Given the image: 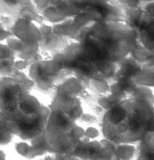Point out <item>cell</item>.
Returning <instances> with one entry per match:
<instances>
[{
  "label": "cell",
  "mask_w": 154,
  "mask_h": 160,
  "mask_svg": "<svg viewBox=\"0 0 154 160\" xmlns=\"http://www.w3.org/2000/svg\"><path fill=\"white\" fill-rule=\"evenodd\" d=\"M1 160H6L5 155H4V153L3 151H1Z\"/></svg>",
  "instance_id": "ffe728a7"
},
{
  "label": "cell",
  "mask_w": 154,
  "mask_h": 160,
  "mask_svg": "<svg viewBox=\"0 0 154 160\" xmlns=\"http://www.w3.org/2000/svg\"><path fill=\"white\" fill-rule=\"evenodd\" d=\"M101 131L114 143L140 142L154 131V107L134 98L121 100L103 115Z\"/></svg>",
  "instance_id": "7a4b0ae2"
},
{
  "label": "cell",
  "mask_w": 154,
  "mask_h": 160,
  "mask_svg": "<svg viewBox=\"0 0 154 160\" xmlns=\"http://www.w3.org/2000/svg\"><path fill=\"white\" fill-rule=\"evenodd\" d=\"M137 160H154V134L148 133L139 142Z\"/></svg>",
  "instance_id": "9c48e42d"
},
{
  "label": "cell",
  "mask_w": 154,
  "mask_h": 160,
  "mask_svg": "<svg viewBox=\"0 0 154 160\" xmlns=\"http://www.w3.org/2000/svg\"><path fill=\"white\" fill-rule=\"evenodd\" d=\"M116 151L121 160H132L137 155V147L132 143H116Z\"/></svg>",
  "instance_id": "7c38bea8"
},
{
  "label": "cell",
  "mask_w": 154,
  "mask_h": 160,
  "mask_svg": "<svg viewBox=\"0 0 154 160\" xmlns=\"http://www.w3.org/2000/svg\"><path fill=\"white\" fill-rule=\"evenodd\" d=\"M138 42L145 49L154 53V18L137 32Z\"/></svg>",
  "instance_id": "ba28073f"
},
{
  "label": "cell",
  "mask_w": 154,
  "mask_h": 160,
  "mask_svg": "<svg viewBox=\"0 0 154 160\" xmlns=\"http://www.w3.org/2000/svg\"><path fill=\"white\" fill-rule=\"evenodd\" d=\"M97 120L98 118L96 115H91V114H85V113H84L78 121H81L83 122H85L86 123H94Z\"/></svg>",
  "instance_id": "ac0fdd59"
},
{
  "label": "cell",
  "mask_w": 154,
  "mask_h": 160,
  "mask_svg": "<svg viewBox=\"0 0 154 160\" xmlns=\"http://www.w3.org/2000/svg\"><path fill=\"white\" fill-rule=\"evenodd\" d=\"M129 98L141 100L154 107V90L149 87L137 85Z\"/></svg>",
  "instance_id": "8fae6325"
},
{
  "label": "cell",
  "mask_w": 154,
  "mask_h": 160,
  "mask_svg": "<svg viewBox=\"0 0 154 160\" xmlns=\"http://www.w3.org/2000/svg\"><path fill=\"white\" fill-rule=\"evenodd\" d=\"M39 30L41 32V40L39 43L40 53H51V55L53 56L67 45L71 43L69 42L70 38L55 35L52 26L41 24Z\"/></svg>",
  "instance_id": "52a82bcc"
},
{
  "label": "cell",
  "mask_w": 154,
  "mask_h": 160,
  "mask_svg": "<svg viewBox=\"0 0 154 160\" xmlns=\"http://www.w3.org/2000/svg\"><path fill=\"white\" fill-rule=\"evenodd\" d=\"M50 108L14 77H1V126L24 140L44 132Z\"/></svg>",
  "instance_id": "6da1fadb"
},
{
  "label": "cell",
  "mask_w": 154,
  "mask_h": 160,
  "mask_svg": "<svg viewBox=\"0 0 154 160\" xmlns=\"http://www.w3.org/2000/svg\"><path fill=\"white\" fill-rule=\"evenodd\" d=\"M110 88L111 84L101 78H92L88 82V90L95 96L108 95L110 93Z\"/></svg>",
  "instance_id": "30bf717a"
},
{
  "label": "cell",
  "mask_w": 154,
  "mask_h": 160,
  "mask_svg": "<svg viewBox=\"0 0 154 160\" xmlns=\"http://www.w3.org/2000/svg\"><path fill=\"white\" fill-rule=\"evenodd\" d=\"M73 155L81 160H121L116 151V143L107 138L100 141L86 138L80 140Z\"/></svg>",
  "instance_id": "277c9868"
},
{
  "label": "cell",
  "mask_w": 154,
  "mask_h": 160,
  "mask_svg": "<svg viewBox=\"0 0 154 160\" xmlns=\"http://www.w3.org/2000/svg\"><path fill=\"white\" fill-rule=\"evenodd\" d=\"M66 113L50 109L44 135L49 153L73 155L78 142L85 138V130Z\"/></svg>",
  "instance_id": "3957f363"
},
{
  "label": "cell",
  "mask_w": 154,
  "mask_h": 160,
  "mask_svg": "<svg viewBox=\"0 0 154 160\" xmlns=\"http://www.w3.org/2000/svg\"><path fill=\"white\" fill-rule=\"evenodd\" d=\"M33 62H31V61H27V60L23 59H18L16 60L14 64V68L17 71H22L23 70L27 69L28 68H30V66L31 65Z\"/></svg>",
  "instance_id": "2e32d148"
},
{
  "label": "cell",
  "mask_w": 154,
  "mask_h": 160,
  "mask_svg": "<svg viewBox=\"0 0 154 160\" xmlns=\"http://www.w3.org/2000/svg\"><path fill=\"white\" fill-rule=\"evenodd\" d=\"M49 108L66 113L75 121H78L84 114L81 98L59 91H55Z\"/></svg>",
  "instance_id": "5b68a950"
},
{
  "label": "cell",
  "mask_w": 154,
  "mask_h": 160,
  "mask_svg": "<svg viewBox=\"0 0 154 160\" xmlns=\"http://www.w3.org/2000/svg\"><path fill=\"white\" fill-rule=\"evenodd\" d=\"M13 36L27 45H39L41 32L39 28L28 18H19L14 22L11 30Z\"/></svg>",
  "instance_id": "8992f818"
},
{
  "label": "cell",
  "mask_w": 154,
  "mask_h": 160,
  "mask_svg": "<svg viewBox=\"0 0 154 160\" xmlns=\"http://www.w3.org/2000/svg\"><path fill=\"white\" fill-rule=\"evenodd\" d=\"M30 148H31V145L25 142H19L15 145V150L18 154L27 158H28V156H29Z\"/></svg>",
  "instance_id": "4fadbf2b"
},
{
  "label": "cell",
  "mask_w": 154,
  "mask_h": 160,
  "mask_svg": "<svg viewBox=\"0 0 154 160\" xmlns=\"http://www.w3.org/2000/svg\"><path fill=\"white\" fill-rule=\"evenodd\" d=\"M40 160H81L79 158L74 156V155H59V154H54L51 156H47Z\"/></svg>",
  "instance_id": "5bb4252c"
},
{
  "label": "cell",
  "mask_w": 154,
  "mask_h": 160,
  "mask_svg": "<svg viewBox=\"0 0 154 160\" xmlns=\"http://www.w3.org/2000/svg\"><path fill=\"white\" fill-rule=\"evenodd\" d=\"M33 2L40 14H42L44 10L47 9L51 3V1H33Z\"/></svg>",
  "instance_id": "d6986e66"
},
{
  "label": "cell",
  "mask_w": 154,
  "mask_h": 160,
  "mask_svg": "<svg viewBox=\"0 0 154 160\" xmlns=\"http://www.w3.org/2000/svg\"><path fill=\"white\" fill-rule=\"evenodd\" d=\"M100 135L98 129L93 127H89L85 130V137L89 140H94Z\"/></svg>",
  "instance_id": "e0dca14e"
},
{
  "label": "cell",
  "mask_w": 154,
  "mask_h": 160,
  "mask_svg": "<svg viewBox=\"0 0 154 160\" xmlns=\"http://www.w3.org/2000/svg\"><path fill=\"white\" fill-rule=\"evenodd\" d=\"M13 134L7 128L1 126V145H5L11 142Z\"/></svg>",
  "instance_id": "9a60e30c"
}]
</instances>
